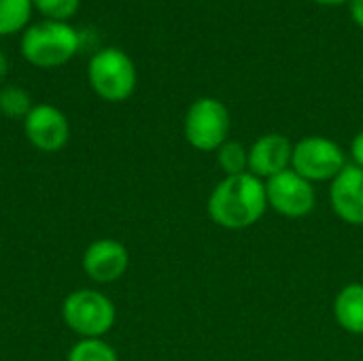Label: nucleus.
I'll list each match as a JSON object with an SVG mask.
<instances>
[{"label":"nucleus","mask_w":363,"mask_h":361,"mask_svg":"<svg viewBox=\"0 0 363 361\" xmlns=\"http://www.w3.org/2000/svg\"><path fill=\"white\" fill-rule=\"evenodd\" d=\"M334 317L345 332L363 336V283H351L338 291Z\"/></svg>","instance_id":"nucleus-12"},{"label":"nucleus","mask_w":363,"mask_h":361,"mask_svg":"<svg viewBox=\"0 0 363 361\" xmlns=\"http://www.w3.org/2000/svg\"><path fill=\"white\" fill-rule=\"evenodd\" d=\"M32 98L30 94L19 85H6L0 89V113L9 119H26V115L32 111Z\"/></svg>","instance_id":"nucleus-15"},{"label":"nucleus","mask_w":363,"mask_h":361,"mask_svg":"<svg viewBox=\"0 0 363 361\" xmlns=\"http://www.w3.org/2000/svg\"><path fill=\"white\" fill-rule=\"evenodd\" d=\"M62 319L81 338H102L117 319V309L108 296L96 289H77L62 302Z\"/></svg>","instance_id":"nucleus-3"},{"label":"nucleus","mask_w":363,"mask_h":361,"mask_svg":"<svg viewBox=\"0 0 363 361\" xmlns=\"http://www.w3.org/2000/svg\"><path fill=\"white\" fill-rule=\"evenodd\" d=\"M294 143L285 134H264L249 147V172L257 179H272L291 168Z\"/></svg>","instance_id":"nucleus-10"},{"label":"nucleus","mask_w":363,"mask_h":361,"mask_svg":"<svg viewBox=\"0 0 363 361\" xmlns=\"http://www.w3.org/2000/svg\"><path fill=\"white\" fill-rule=\"evenodd\" d=\"M38 13H43L51 21H66L77 11L81 0H32Z\"/></svg>","instance_id":"nucleus-17"},{"label":"nucleus","mask_w":363,"mask_h":361,"mask_svg":"<svg viewBox=\"0 0 363 361\" xmlns=\"http://www.w3.org/2000/svg\"><path fill=\"white\" fill-rule=\"evenodd\" d=\"M351 17L363 30V0H351Z\"/></svg>","instance_id":"nucleus-19"},{"label":"nucleus","mask_w":363,"mask_h":361,"mask_svg":"<svg viewBox=\"0 0 363 361\" xmlns=\"http://www.w3.org/2000/svg\"><path fill=\"white\" fill-rule=\"evenodd\" d=\"M32 0H0V36L23 30L32 15Z\"/></svg>","instance_id":"nucleus-13"},{"label":"nucleus","mask_w":363,"mask_h":361,"mask_svg":"<svg viewBox=\"0 0 363 361\" xmlns=\"http://www.w3.org/2000/svg\"><path fill=\"white\" fill-rule=\"evenodd\" d=\"M317 4H323V6H338V4H345V2H351V0H313Z\"/></svg>","instance_id":"nucleus-21"},{"label":"nucleus","mask_w":363,"mask_h":361,"mask_svg":"<svg viewBox=\"0 0 363 361\" xmlns=\"http://www.w3.org/2000/svg\"><path fill=\"white\" fill-rule=\"evenodd\" d=\"M66 361H119L117 351L102 338H81L68 353Z\"/></svg>","instance_id":"nucleus-16"},{"label":"nucleus","mask_w":363,"mask_h":361,"mask_svg":"<svg viewBox=\"0 0 363 361\" xmlns=\"http://www.w3.org/2000/svg\"><path fill=\"white\" fill-rule=\"evenodd\" d=\"M6 70H9V64H6V57H4V53L0 51V81L6 77Z\"/></svg>","instance_id":"nucleus-20"},{"label":"nucleus","mask_w":363,"mask_h":361,"mask_svg":"<svg viewBox=\"0 0 363 361\" xmlns=\"http://www.w3.org/2000/svg\"><path fill=\"white\" fill-rule=\"evenodd\" d=\"M208 217L223 230H247L268 211L266 183L251 172L223 177L208 196Z\"/></svg>","instance_id":"nucleus-1"},{"label":"nucleus","mask_w":363,"mask_h":361,"mask_svg":"<svg viewBox=\"0 0 363 361\" xmlns=\"http://www.w3.org/2000/svg\"><path fill=\"white\" fill-rule=\"evenodd\" d=\"M23 132L32 147L45 153H55L68 145L70 123L57 106L34 104L23 119Z\"/></svg>","instance_id":"nucleus-8"},{"label":"nucleus","mask_w":363,"mask_h":361,"mask_svg":"<svg viewBox=\"0 0 363 361\" xmlns=\"http://www.w3.org/2000/svg\"><path fill=\"white\" fill-rule=\"evenodd\" d=\"M347 166L342 147L325 136H304L294 145L291 168L311 183L334 181Z\"/></svg>","instance_id":"nucleus-6"},{"label":"nucleus","mask_w":363,"mask_h":361,"mask_svg":"<svg viewBox=\"0 0 363 361\" xmlns=\"http://www.w3.org/2000/svg\"><path fill=\"white\" fill-rule=\"evenodd\" d=\"M79 32L66 21L45 19L28 26L21 36V55L38 68H57L74 57L79 51Z\"/></svg>","instance_id":"nucleus-2"},{"label":"nucleus","mask_w":363,"mask_h":361,"mask_svg":"<svg viewBox=\"0 0 363 361\" xmlns=\"http://www.w3.org/2000/svg\"><path fill=\"white\" fill-rule=\"evenodd\" d=\"M87 79L91 89L102 100L123 102L136 89V66L125 51L117 47H104L91 55Z\"/></svg>","instance_id":"nucleus-4"},{"label":"nucleus","mask_w":363,"mask_h":361,"mask_svg":"<svg viewBox=\"0 0 363 361\" xmlns=\"http://www.w3.org/2000/svg\"><path fill=\"white\" fill-rule=\"evenodd\" d=\"M330 202L334 213L349 226H363V168L347 164L332 181Z\"/></svg>","instance_id":"nucleus-11"},{"label":"nucleus","mask_w":363,"mask_h":361,"mask_svg":"<svg viewBox=\"0 0 363 361\" xmlns=\"http://www.w3.org/2000/svg\"><path fill=\"white\" fill-rule=\"evenodd\" d=\"M81 264L91 281L106 285L119 281L128 272L130 253L125 245L115 238H98L85 249Z\"/></svg>","instance_id":"nucleus-9"},{"label":"nucleus","mask_w":363,"mask_h":361,"mask_svg":"<svg viewBox=\"0 0 363 361\" xmlns=\"http://www.w3.org/2000/svg\"><path fill=\"white\" fill-rule=\"evenodd\" d=\"M219 168L225 172V177H236L249 172V149L238 140H225L217 149Z\"/></svg>","instance_id":"nucleus-14"},{"label":"nucleus","mask_w":363,"mask_h":361,"mask_svg":"<svg viewBox=\"0 0 363 361\" xmlns=\"http://www.w3.org/2000/svg\"><path fill=\"white\" fill-rule=\"evenodd\" d=\"M351 157H353V164L363 168V130L355 134L353 143H351Z\"/></svg>","instance_id":"nucleus-18"},{"label":"nucleus","mask_w":363,"mask_h":361,"mask_svg":"<svg viewBox=\"0 0 363 361\" xmlns=\"http://www.w3.org/2000/svg\"><path fill=\"white\" fill-rule=\"evenodd\" d=\"M230 111L228 106L211 96L198 98L189 104L183 121L185 140L204 153L217 151L230 136Z\"/></svg>","instance_id":"nucleus-5"},{"label":"nucleus","mask_w":363,"mask_h":361,"mask_svg":"<svg viewBox=\"0 0 363 361\" xmlns=\"http://www.w3.org/2000/svg\"><path fill=\"white\" fill-rule=\"evenodd\" d=\"M268 206L283 217L300 219L313 213L317 204V194L311 181L300 177L294 168L279 172L266 181Z\"/></svg>","instance_id":"nucleus-7"}]
</instances>
